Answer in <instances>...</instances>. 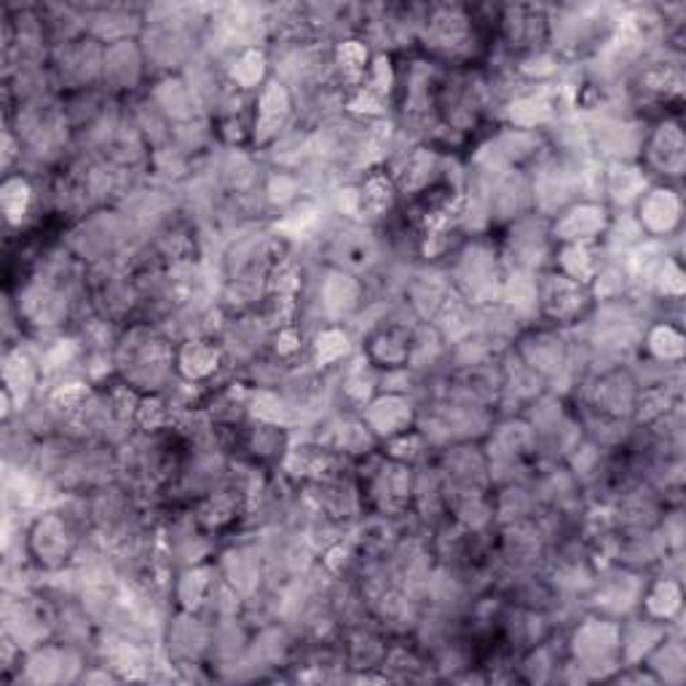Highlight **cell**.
Masks as SVG:
<instances>
[{
    "label": "cell",
    "instance_id": "obj_1",
    "mask_svg": "<svg viewBox=\"0 0 686 686\" xmlns=\"http://www.w3.org/2000/svg\"><path fill=\"white\" fill-rule=\"evenodd\" d=\"M537 279L539 312L544 317L555 322V325H576L580 319H585L587 308L593 306V293L587 284L561 274L558 269Z\"/></svg>",
    "mask_w": 686,
    "mask_h": 686
},
{
    "label": "cell",
    "instance_id": "obj_2",
    "mask_svg": "<svg viewBox=\"0 0 686 686\" xmlns=\"http://www.w3.org/2000/svg\"><path fill=\"white\" fill-rule=\"evenodd\" d=\"M78 537L65 513H46L27 533V552L46 572H59L76 558Z\"/></svg>",
    "mask_w": 686,
    "mask_h": 686
},
{
    "label": "cell",
    "instance_id": "obj_3",
    "mask_svg": "<svg viewBox=\"0 0 686 686\" xmlns=\"http://www.w3.org/2000/svg\"><path fill=\"white\" fill-rule=\"evenodd\" d=\"M609 217L600 204H572L561 210L558 221L552 223L550 236L561 245H593L598 236H604Z\"/></svg>",
    "mask_w": 686,
    "mask_h": 686
},
{
    "label": "cell",
    "instance_id": "obj_4",
    "mask_svg": "<svg viewBox=\"0 0 686 686\" xmlns=\"http://www.w3.org/2000/svg\"><path fill=\"white\" fill-rule=\"evenodd\" d=\"M639 215L643 234H665L678 223V199L667 188H654L639 199Z\"/></svg>",
    "mask_w": 686,
    "mask_h": 686
},
{
    "label": "cell",
    "instance_id": "obj_5",
    "mask_svg": "<svg viewBox=\"0 0 686 686\" xmlns=\"http://www.w3.org/2000/svg\"><path fill=\"white\" fill-rule=\"evenodd\" d=\"M649 164L654 169H660L663 175H682L684 164V145H682V132L671 121H663L657 130V135L649 139L646 145Z\"/></svg>",
    "mask_w": 686,
    "mask_h": 686
},
{
    "label": "cell",
    "instance_id": "obj_6",
    "mask_svg": "<svg viewBox=\"0 0 686 686\" xmlns=\"http://www.w3.org/2000/svg\"><path fill=\"white\" fill-rule=\"evenodd\" d=\"M178 362H180V373H183L188 381H202L217 370V362H221V349H217L215 344L202 341V338H193V341H185Z\"/></svg>",
    "mask_w": 686,
    "mask_h": 686
},
{
    "label": "cell",
    "instance_id": "obj_7",
    "mask_svg": "<svg viewBox=\"0 0 686 686\" xmlns=\"http://www.w3.org/2000/svg\"><path fill=\"white\" fill-rule=\"evenodd\" d=\"M33 185L27 178L16 175L9 178L3 185V210H5V223L9 226H22V221L27 217L30 204H33Z\"/></svg>",
    "mask_w": 686,
    "mask_h": 686
},
{
    "label": "cell",
    "instance_id": "obj_8",
    "mask_svg": "<svg viewBox=\"0 0 686 686\" xmlns=\"http://www.w3.org/2000/svg\"><path fill=\"white\" fill-rule=\"evenodd\" d=\"M314 351H317V366L327 368L333 366V362L341 360V357H346V351H349V338H346L344 330H322L317 336Z\"/></svg>",
    "mask_w": 686,
    "mask_h": 686
}]
</instances>
